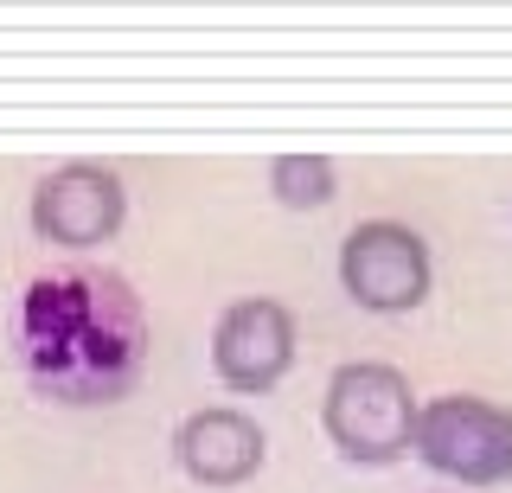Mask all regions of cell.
<instances>
[{
  "mask_svg": "<svg viewBox=\"0 0 512 493\" xmlns=\"http://www.w3.org/2000/svg\"><path fill=\"white\" fill-rule=\"evenodd\" d=\"M20 353L45 397L116 404L148 359V314L135 289L109 269L39 276L20 308Z\"/></svg>",
  "mask_w": 512,
  "mask_h": 493,
  "instance_id": "cell-1",
  "label": "cell"
},
{
  "mask_svg": "<svg viewBox=\"0 0 512 493\" xmlns=\"http://www.w3.org/2000/svg\"><path fill=\"white\" fill-rule=\"evenodd\" d=\"M416 391L397 365H378V359H359V365H340L327 378V436L340 442V455L352 461H397L416 442Z\"/></svg>",
  "mask_w": 512,
  "mask_h": 493,
  "instance_id": "cell-2",
  "label": "cell"
},
{
  "mask_svg": "<svg viewBox=\"0 0 512 493\" xmlns=\"http://www.w3.org/2000/svg\"><path fill=\"white\" fill-rule=\"evenodd\" d=\"M410 449L461 487H500L512 481V410L487 397H429Z\"/></svg>",
  "mask_w": 512,
  "mask_h": 493,
  "instance_id": "cell-3",
  "label": "cell"
},
{
  "mask_svg": "<svg viewBox=\"0 0 512 493\" xmlns=\"http://www.w3.org/2000/svg\"><path fill=\"white\" fill-rule=\"evenodd\" d=\"M340 282L372 314H410L429 295V244L397 218H365L340 244Z\"/></svg>",
  "mask_w": 512,
  "mask_h": 493,
  "instance_id": "cell-4",
  "label": "cell"
},
{
  "mask_svg": "<svg viewBox=\"0 0 512 493\" xmlns=\"http://www.w3.org/2000/svg\"><path fill=\"white\" fill-rule=\"evenodd\" d=\"M212 365L231 391H276L295 365V314L269 295H244L218 314Z\"/></svg>",
  "mask_w": 512,
  "mask_h": 493,
  "instance_id": "cell-5",
  "label": "cell"
},
{
  "mask_svg": "<svg viewBox=\"0 0 512 493\" xmlns=\"http://www.w3.org/2000/svg\"><path fill=\"white\" fill-rule=\"evenodd\" d=\"M128 218V193L109 167H90V161H71L58 173H45L39 193H32V231L45 244H71V250H90V244H109Z\"/></svg>",
  "mask_w": 512,
  "mask_h": 493,
  "instance_id": "cell-6",
  "label": "cell"
},
{
  "mask_svg": "<svg viewBox=\"0 0 512 493\" xmlns=\"http://www.w3.org/2000/svg\"><path fill=\"white\" fill-rule=\"evenodd\" d=\"M173 449H180V468L199 487H237L263 468V429H256L244 410L212 404V410H192L180 423Z\"/></svg>",
  "mask_w": 512,
  "mask_h": 493,
  "instance_id": "cell-7",
  "label": "cell"
},
{
  "mask_svg": "<svg viewBox=\"0 0 512 493\" xmlns=\"http://www.w3.org/2000/svg\"><path fill=\"white\" fill-rule=\"evenodd\" d=\"M269 193L288 212H320V205L340 193V173H333L327 154H276L269 161Z\"/></svg>",
  "mask_w": 512,
  "mask_h": 493,
  "instance_id": "cell-8",
  "label": "cell"
}]
</instances>
